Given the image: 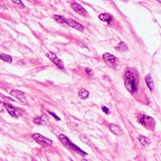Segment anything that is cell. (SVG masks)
Returning <instances> with one entry per match:
<instances>
[{
	"label": "cell",
	"instance_id": "17",
	"mask_svg": "<svg viewBox=\"0 0 161 161\" xmlns=\"http://www.w3.org/2000/svg\"><path fill=\"white\" fill-rule=\"evenodd\" d=\"M149 120H151V117H147V115H141V117H139V122L141 123V124H143V125H148Z\"/></svg>",
	"mask_w": 161,
	"mask_h": 161
},
{
	"label": "cell",
	"instance_id": "11",
	"mask_svg": "<svg viewBox=\"0 0 161 161\" xmlns=\"http://www.w3.org/2000/svg\"><path fill=\"white\" fill-rule=\"evenodd\" d=\"M109 128H110V131H111L113 134L120 135V134L122 133V131H121L120 127H119V125H117V124H114V123H111V124L109 125Z\"/></svg>",
	"mask_w": 161,
	"mask_h": 161
},
{
	"label": "cell",
	"instance_id": "25",
	"mask_svg": "<svg viewBox=\"0 0 161 161\" xmlns=\"http://www.w3.org/2000/svg\"><path fill=\"white\" fill-rule=\"evenodd\" d=\"M82 161H89V160H87V159H83Z\"/></svg>",
	"mask_w": 161,
	"mask_h": 161
},
{
	"label": "cell",
	"instance_id": "3",
	"mask_svg": "<svg viewBox=\"0 0 161 161\" xmlns=\"http://www.w3.org/2000/svg\"><path fill=\"white\" fill-rule=\"evenodd\" d=\"M33 139L39 143V145H42V147H48V145H53V141L48 138H45L44 135H42V134L39 133H34L33 134Z\"/></svg>",
	"mask_w": 161,
	"mask_h": 161
},
{
	"label": "cell",
	"instance_id": "12",
	"mask_svg": "<svg viewBox=\"0 0 161 161\" xmlns=\"http://www.w3.org/2000/svg\"><path fill=\"white\" fill-rule=\"evenodd\" d=\"M54 20L57 21L58 24H61V25H64V26H69L68 25V21H67V19H65L63 16H59V15H54Z\"/></svg>",
	"mask_w": 161,
	"mask_h": 161
},
{
	"label": "cell",
	"instance_id": "18",
	"mask_svg": "<svg viewBox=\"0 0 161 161\" xmlns=\"http://www.w3.org/2000/svg\"><path fill=\"white\" fill-rule=\"evenodd\" d=\"M0 58H1V61L6 62V63H11V62H12V57L9 55H6V54H1V55H0Z\"/></svg>",
	"mask_w": 161,
	"mask_h": 161
},
{
	"label": "cell",
	"instance_id": "19",
	"mask_svg": "<svg viewBox=\"0 0 161 161\" xmlns=\"http://www.w3.org/2000/svg\"><path fill=\"white\" fill-rule=\"evenodd\" d=\"M12 2H14L16 6H18L19 8H21V9L25 8V5H24V2H22L21 0H12Z\"/></svg>",
	"mask_w": 161,
	"mask_h": 161
},
{
	"label": "cell",
	"instance_id": "9",
	"mask_svg": "<svg viewBox=\"0 0 161 161\" xmlns=\"http://www.w3.org/2000/svg\"><path fill=\"white\" fill-rule=\"evenodd\" d=\"M67 21H68V25H69L71 27L74 28V29H76V30H78V31H83L84 30L83 25H81V24L76 22L75 20H73L72 18H68V19H67Z\"/></svg>",
	"mask_w": 161,
	"mask_h": 161
},
{
	"label": "cell",
	"instance_id": "5",
	"mask_svg": "<svg viewBox=\"0 0 161 161\" xmlns=\"http://www.w3.org/2000/svg\"><path fill=\"white\" fill-rule=\"evenodd\" d=\"M4 106L6 107V110L8 111V113L10 114L12 117H19L20 115H21V111L20 110H18L17 107H15V106L10 105V104H8V103H4Z\"/></svg>",
	"mask_w": 161,
	"mask_h": 161
},
{
	"label": "cell",
	"instance_id": "22",
	"mask_svg": "<svg viewBox=\"0 0 161 161\" xmlns=\"http://www.w3.org/2000/svg\"><path fill=\"white\" fill-rule=\"evenodd\" d=\"M48 114H50V115H52V117H54L56 119V120H57V121H61V117H57V115H56L55 113H53V112L52 111H48Z\"/></svg>",
	"mask_w": 161,
	"mask_h": 161
},
{
	"label": "cell",
	"instance_id": "4",
	"mask_svg": "<svg viewBox=\"0 0 161 161\" xmlns=\"http://www.w3.org/2000/svg\"><path fill=\"white\" fill-rule=\"evenodd\" d=\"M102 58H103V61L105 62L109 66H111V67L117 66V58L114 55H112V54H110V53H105V54H103Z\"/></svg>",
	"mask_w": 161,
	"mask_h": 161
},
{
	"label": "cell",
	"instance_id": "20",
	"mask_svg": "<svg viewBox=\"0 0 161 161\" xmlns=\"http://www.w3.org/2000/svg\"><path fill=\"white\" fill-rule=\"evenodd\" d=\"M34 123H36V124H43L44 123V121H43V117H36V119H34Z\"/></svg>",
	"mask_w": 161,
	"mask_h": 161
},
{
	"label": "cell",
	"instance_id": "14",
	"mask_svg": "<svg viewBox=\"0 0 161 161\" xmlns=\"http://www.w3.org/2000/svg\"><path fill=\"white\" fill-rule=\"evenodd\" d=\"M78 96H79L81 99H83V100H86V99H89V92L87 91V89H79V92H78Z\"/></svg>",
	"mask_w": 161,
	"mask_h": 161
},
{
	"label": "cell",
	"instance_id": "6",
	"mask_svg": "<svg viewBox=\"0 0 161 161\" xmlns=\"http://www.w3.org/2000/svg\"><path fill=\"white\" fill-rule=\"evenodd\" d=\"M71 8H72L77 15H79V16H83V17L87 16V11L85 10V8H84L83 6L79 5V4H77V2H72V4H71Z\"/></svg>",
	"mask_w": 161,
	"mask_h": 161
},
{
	"label": "cell",
	"instance_id": "21",
	"mask_svg": "<svg viewBox=\"0 0 161 161\" xmlns=\"http://www.w3.org/2000/svg\"><path fill=\"white\" fill-rule=\"evenodd\" d=\"M81 140H82V141H84V142H85V143H86V145H92V142H91V141H89V140L87 139V138H86V137H85V135H81Z\"/></svg>",
	"mask_w": 161,
	"mask_h": 161
},
{
	"label": "cell",
	"instance_id": "26",
	"mask_svg": "<svg viewBox=\"0 0 161 161\" xmlns=\"http://www.w3.org/2000/svg\"><path fill=\"white\" fill-rule=\"evenodd\" d=\"M157 1H158V2H159V4H161V0H157Z\"/></svg>",
	"mask_w": 161,
	"mask_h": 161
},
{
	"label": "cell",
	"instance_id": "8",
	"mask_svg": "<svg viewBox=\"0 0 161 161\" xmlns=\"http://www.w3.org/2000/svg\"><path fill=\"white\" fill-rule=\"evenodd\" d=\"M47 56H48V58H49L50 61L53 62L54 64H55L56 66L58 67V68H61V69H65V66H64V64H63V62L56 56V54H54V53H48L47 54Z\"/></svg>",
	"mask_w": 161,
	"mask_h": 161
},
{
	"label": "cell",
	"instance_id": "10",
	"mask_svg": "<svg viewBox=\"0 0 161 161\" xmlns=\"http://www.w3.org/2000/svg\"><path fill=\"white\" fill-rule=\"evenodd\" d=\"M101 21H104V22H111L113 20V17L112 15L110 14H107V12H103V14H101L100 16H99Z\"/></svg>",
	"mask_w": 161,
	"mask_h": 161
},
{
	"label": "cell",
	"instance_id": "15",
	"mask_svg": "<svg viewBox=\"0 0 161 161\" xmlns=\"http://www.w3.org/2000/svg\"><path fill=\"white\" fill-rule=\"evenodd\" d=\"M145 83H147V85H148V87H149V89H155V85H153V82H152V77H151V75H147L145 76Z\"/></svg>",
	"mask_w": 161,
	"mask_h": 161
},
{
	"label": "cell",
	"instance_id": "7",
	"mask_svg": "<svg viewBox=\"0 0 161 161\" xmlns=\"http://www.w3.org/2000/svg\"><path fill=\"white\" fill-rule=\"evenodd\" d=\"M10 94L15 97V99H17L18 101H20L21 103H24V104H26L27 103V97H26V94L24 93V92H21V91H17V89H12L10 92Z\"/></svg>",
	"mask_w": 161,
	"mask_h": 161
},
{
	"label": "cell",
	"instance_id": "16",
	"mask_svg": "<svg viewBox=\"0 0 161 161\" xmlns=\"http://www.w3.org/2000/svg\"><path fill=\"white\" fill-rule=\"evenodd\" d=\"M138 140H139L140 143H141L142 145H145V147L150 143V140L148 139L147 137H145V135H140L139 138H138Z\"/></svg>",
	"mask_w": 161,
	"mask_h": 161
},
{
	"label": "cell",
	"instance_id": "2",
	"mask_svg": "<svg viewBox=\"0 0 161 161\" xmlns=\"http://www.w3.org/2000/svg\"><path fill=\"white\" fill-rule=\"evenodd\" d=\"M58 139L61 140L62 142L64 143L65 145H67V147H69L71 149H73V150L75 151V152H77V153H79V155H82V156H87V152H85V151H83L81 148H78L76 145H74L71 140L67 138L66 135H64V134H59L58 135Z\"/></svg>",
	"mask_w": 161,
	"mask_h": 161
},
{
	"label": "cell",
	"instance_id": "24",
	"mask_svg": "<svg viewBox=\"0 0 161 161\" xmlns=\"http://www.w3.org/2000/svg\"><path fill=\"white\" fill-rule=\"evenodd\" d=\"M86 74H89V75H91V74H92V73H91V69H86Z\"/></svg>",
	"mask_w": 161,
	"mask_h": 161
},
{
	"label": "cell",
	"instance_id": "23",
	"mask_svg": "<svg viewBox=\"0 0 161 161\" xmlns=\"http://www.w3.org/2000/svg\"><path fill=\"white\" fill-rule=\"evenodd\" d=\"M102 111L104 112L105 114H110V110H109L106 106H102Z\"/></svg>",
	"mask_w": 161,
	"mask_h": 161
},
{
	"label": "cell",
	"instance_id": "1",
	"mask_svg": "<svg viewBox=\"0 0 161 161\" xmlns=\"http://www.w3.org/2000/svg\"><path fill=\"white\" fill-rule=\"evenodd\" d=\"M124 85L130 93H135L137 92V77L132 71L128 69L124 73Z\"/></svg>",
	"mask_w": 161,
	"mask_h": 161
},
{
	"label": "cell",
	"instance_id": "13",
	"mask_svg": "<svg viewBox=\"0 0 161 161\" xmlns=\"http://www.w3.org/2000/svg\"><path fill=\"white\" fill-rule=\"evenodd\" d=\"M114 48H115V50H117V52L123 53V52H127V50H128V46H127V44H125L124 42H121V43L119 45H117Z\"/></svg>",
	"mask_w": 161,
	"mask_h": 161
}]
</instances>
